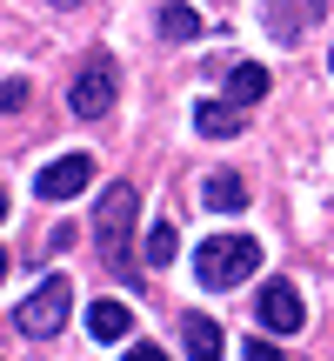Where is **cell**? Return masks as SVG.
<instances>
[{"instance_id": "6da1fadb", "label": "cell", "mask_w": 334, "mask_h": 361, "mask_svg": "<svg viewBox=\"0 0 334 361\" xmlns=\"http://www.w3.org/2000/svg\"><path fill=\"white\" fill-rule=\"evenodd\" d=\"M134 214H141V194L128 188V180H114L107 188V201L94 207V241H101V261L120 274V281H141V247H134Z\"/></svg>"}, {"instance_id": "7a4b0ae2", "label": "cell", "mask_w": 334, "mask_h": 361, "mask_svg": "<svg viewBox=\"0 0 334 361\" xmlns=\"http://www.w3.org/2000/svg\"><path fill=\"white\" fill-rule=\"evenodd\" d=\"M254 268H261V241H254V234H214V241L194 247V281H201L207 295L241 288Z\"/></svg>"}, {"instance_id": "3957f363", "label": "cell", "mask_w": 334, "mask_h": 361, "mask_svg": "<svg viewBox=\"0 0 334 361\" xmlns=\"http://www.w3.org/2000/svg\"><path fill=\"white\" fill-rule=\"evenodd\" d=\"M67 314H74V281H67V274H47V281L13 308V328H20L27 341H54L67 328Z\"/></svg>"}, {"instance_id": "277c9868", "label": "cell", "mask_w": 334, "mask_h": 361, "mask_svg": "<svg viewBox=\"0 0 334 361\" xmlns=\"http://www.w3.org/2000/svg\"><path fill=\"white\" fill-rule=\"evenodd\" d=\"M114 87H120V67H114V54H101V47H94L87 61L74 67V80H67V107H74L80 121H101L107 107H114Z\"/></svg>"}, {"instance_id": "5b68a950", "label": "cell", "mask_w": 334, "mask_h": 361, "mask_svg": "<svg viewBox=\"0 0 334 361\" xmlns=\"http://www.w3.org/2000/svg\"><path fill=\"white\" fill-rule=\"evenodd\" d=\"M321 20H328V0H268V7H261L268 40H308Z\"/></svg>"}, {"instance_id": "8992f818", "label": "cell", "mask_w": 334, "mask_h": 361, "mask_svg": "<svg viewBox=\"0 0 334 361\" xmlns=\"http://www.w3.org/2000/svg\"><path fill=\"white\" fill-rule=\"evenodd\" d=\"M80 188H94V154H61V161H47L40 180H34L40 201H74Z\"/></svg>"}, {"instance_id": "52a82bcc", "label": "cell", "mask_w": 334, "mask_h": 361, "mask_svg": "<svg viewBox=\"0 0 334 361\" xmlns=\"http://www.w3.org/2000/svg\"><path fill=\"white\" fill-rule=\"evenodd\" d=\"M254 314H261V328H268V335H295V328L308 322L295 281H268V288H261V301H254Z\"/></svg>"}, {"instance_id": "ba28073f", "label": "cell", "mask_w": 334, "mask_h": 361, "mask_svg": "<svg viewBox=\"0 0 334 361\" xmlns=\"http://www.w3.org/2000/svg\"><path fill=\"white\" fill-rule=\"evenodd\" d=\"M180 348H187V361H221L228 335H221L214 314H187V322H180Z\"/></svg>"}, {"instance_id": "9c48e42d", "label": "cell", "mask_w": 334, "mask_h": 361, "mask_svg": "<svg viewBox=\"0 0 334 361\" xmlns=\"http://www.w3.org/2000/svg\"><path fill=\"white\" fill-rule=\"evenodd\" d=\"M201 207H214V214H241L247 207V180L234 174V168H214L201 180Z\"/></svg>"}, {"instance_id": "30bf717a", "label": "cell", "mask_w": 334, "mask_h": 361, "mask_svg": "<svg viewBox=\"0 0 334 361\" xmlns=\"http://www.w3.org/2000/svg\"><path fill=\"white\" fill-rule=\"evenodd\" d=\"M194 128H201L207 141H228V134L247 128V107L241 101H201V107H194Z\"/></svg>"}, {"instance_id": "8fae6325", "label": "cell", "mask_w": 334, "mask_h": 361, "mask_svg": "<svg viewBox=\"0 0 334 361\" xmlns=\"http://www.w3.org/2000/svg\"><path fill=\"white\" fill-rule=\"evenodd\" d=\"M87 335H94V341H128V335H134V308L101 295V301L87 308Z\"/></svg>"}, {"instance_id": "7c38bea8", "label": "cell", "mask_w": 334, "mask_h": 361, "mask_svg": "<svg viewBox=\"0 0 334 361\" xmlns=\"http://www.w3.org/2000/svg\"><path fill=\"white\" fill-rule=\"evenodd\" d=\"M268 87H274V80H268V67H261V61H234L228 67V101L254 107V101H268Z\"/></svg>"}, {"instance_id": "4fadbf2b", "label": "cell", "mask_w": 334, "mask_h": 361, "mask_svg": "<svg viewBox=\"0 0 334 361\" xmlns=\"http://www.w3.org/2000/svg\"><path fill=\"white\" fill-rule=\"evenodd\" d=\"M174 247H180L174 221H154V228H147V241H141V268H147V274H161L167 261H174Z\"/></svg>"}, {"instance_id": "5bb4252c", "label": "cell", "mask_w": 334, "mask_h": 361, "mask_svg": "<svg viewBox=\"0 0 334 361\" xmlns=\"http://www.w3.org/2000/svg\"><path fill=\"white\" fill-rule=\"evenodd\" d=\"M161 34L167 40H201V13H194L187 0H167L161 7Z\"/></svg>"}, {"instance_id": "9a60e30c", "label": "cell", "mask_w": 334, "mask_h": 361, "mask_svg": "<svg viewBox=\"0 0 334 361\" xmlns=\"http://www.w3.org/2000/svg\"><path fill=\"white\" fill-rule=\"evenodd\" d=\"M241 361H287L281 348H274V341L268 335H254V341H247V348H241Z\"/></svg>"}, {"instance_id": "2e32d148", "label": "cell", "mask_w": 334, "mask_h": 361, "mask_svg": "<svg viewBox=\"0 0 334 361\" xmlns=\"http://www.w3.org/2000/svg\"><path fill=\"white\" fill-rule=\"evenodd\" d=\"M27 107V80H7V87H0V114H20Z\"/></svg>"}, {"instance_id": "e0dca14e", "label": "cell", "mask_w": 334, "mask_h": 361, "mask_svg": "<svg viewBox=\"0 0 334 361\" xmlns=\"http://www.w3.org/2000/svg\"><path fill=\"white\" fill-rule=\"evenodd\" d=\"M120 361H167V355H161V341H134V348L120 355Z\"/></svg>"}, {"instance_id": "ac0fdd59", "label": "cell", "mask_w": 334, "mask_h": 361, "mask_svg": "<svg viewBox=\"0 0 334 361\" xmlns=\"http://www.w3.org/2000/svg\"><path fill=\"white\" fill-rule=\"evenodd\" d=\"M54 7H87V0H54Z\"/></svg>"}, {"instance_id": "d6986e66", "label": "cell", "mask_w": 334, "mask_h": 361, "mask_svg": "<svg viewBox=\"0 0 334 361\" xmlns=\"http://www.w3.org/2000/svg\"><path fill=\"white\" fill-rule=\"evenodd\" d=\"M0 214H7V188H0Z\"/></svg>"}, {"instance_id": "ffe728a7", "label": "cell", "mask_w": 334, "mask_h": 361, "mask_svg": "<svg viewBox=\"0 0 334 361\" xmlns=\"http://www.w3.org/2000/svg\"><path fill=\"white\" fill-rule=\"evenodd\" d=\"M0 281H7V255H0Z\"/></svg>"}, {"instance_id": "44dd1931", "label": "cell", "mask_w": 334, "mask_h": 361, "mask_svg": "<svg viewBox=\"0 0 334 361\" xmlns=\"http://www.w3.org/2000/svg\"><path fill=\"white\" fill-rule=\"evenodd\" d=\"M328 74H334V54H328Z\"/></svg>"}]
</instances>
